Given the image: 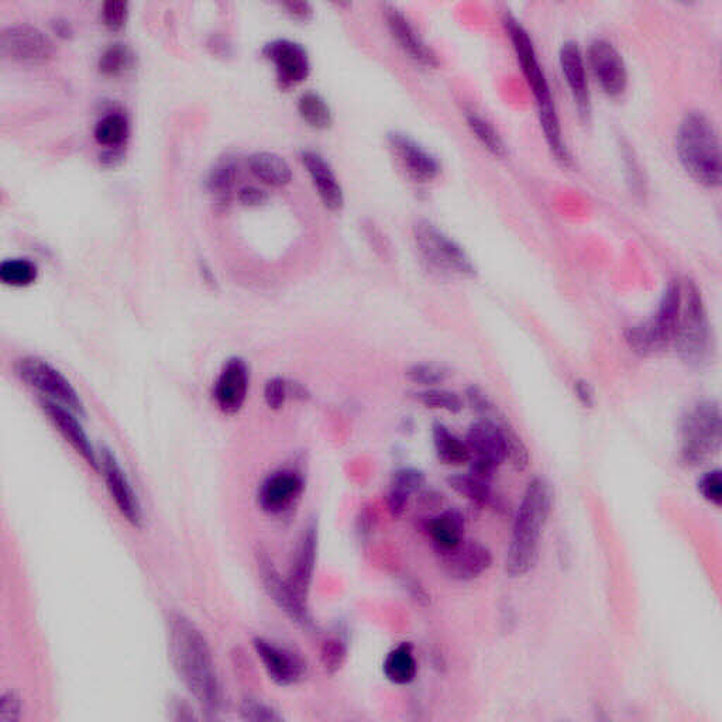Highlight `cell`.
Segmentation results:
<instances>
[{
  "label": "cell",
  "instance_id": "obj_1",
  "mask_svg": "<svg viewBox=\"0 0 722 722\" xmlns=\"http://www.w3.org/2000/svg\"><path fill=\"white\" fill-rule=\"evenodd\" d=\"M167 642L174 672L185 689L206 713H219L223 706L222 684L211 646L201 629L184 614H170Z\"/></svg>",
  "mask_w": 722,
  "mask_h": 722
},
{
  "label": "cell",
  "instance_id": "obj_2",
  "mask_svg": "<svg viewBox=\"0 0 722 722\" xmlns=\"http://www.w3.org/2000/svg\"><path fill=\"white\" fill-rule=\"evenodd\" d=\"M503 24L505 32L510 37L515 55H517L518 63L521 65L522 74L535 96L539 122H541L546 143L559 163L570 165L573 161L572 156L563 140L558 109H556L555 99L550 91L548 78H546L538 53H536L534 41L529 36L528 30L511 13H505Z\"/></svg>",
  "mask_w": 722,
  "mask_h": 722
},
{
  "label": "cell",
  "instance_id": "obj_3",
  "mask_svg": "<svg viewBox=\"0 0 722 722\" xmlns=\"http://www.w3.org/2000/svg\"><path fill=\"white\" fill-rule=\"evenodd\" d=\"M552 504L553 493L548 481L536 477L526 486L505 558V572L511 577L524 576L534 567Z\"/></svg>",
  "mask_w": 722,
  "mask_h": 722
},
{
  "label": "cell",
  "instance_id": "obj_4",
  "mask_svg": "<svg viewBox=\"0 0 722 722\" xmlns=\"http://www.w3.org/2000/svg\"><path fill=\"white\" fill-rule=\"evenodd\" d=\"M680 164L694 181L707 188L721 184V142L713 120L700 110L684 115L676 134Z\"/></svg>",
  "mask_w": 722,
  "mask_h": 722
},
{
  "label": "cell",
  "instance_id": "obj_5",
  "mask_svg": "<svg viewBox=\"0 0 722 722\" xmlns=\"http://www.w3.org/2000/svg\"><path fill=\"white\" fill-rule=\"evenodd\" d=\"M682 281V299L672 347L687 366L700 369L713 353V338L706 302L699 287L689 278Z\"/></svg>",
  "mask_w": 722,
  "mask_h": 722
},
{
  "label": "cell",
  "instance_id": "obj_6",
  "mask_svg": "<svg viewBox=\"0 0 722 722\" xmlns=\"http://www.w3.org/2000/svg\"><path fill=\"white\" fill-rule=\"evenodd\" d=\"M682 299V281H670L651 318L625 330V342L632 352L651 357L672 347Z\"/></svg>",
  "mask_w": 722,
  "mask_h": 722
},
{
  "label": "cell",
  "instance_id": "obj_7",
  "mask_svg": "<svg viewBox=\"0 0 722 722\" xmlns=\"http://www.w3.org/2000/svg\"><path fill=\"white\" fill-rule=\"evenodd\" d=\"M412 235L419 257L433 273L462 278H473L477 274L476 266L462 244L431 220H418Z\"/></svg>",
  "mask_w": 722,
  "mask_h": 722
},
{
  "label": "cell",
  "instance_id": "obj_8",
  "mask_svg": "<svg viewBox=\"0 0 722 722\" xmlns=\"http://www.w3.org/2000/svg\"><path fill=\"white\" fill-rule=\"evenodd\" d=\"M722 418L718 402L699 401L682 421L680 459L689 467L703 466L721 450Z\"/></svg>",
  "mask_w": 722,
  "mask_h": 722
},
{
  "label": "cell",
  "instance_id": "obj_9",
  "mask_svg": "<svg viewBox=\"0 0 722 722\" xmlns=\"http://www.w3.org/2000/svg\"><path fill=\"white\" fill-rule=\"evenodd\" d=\"M15 373L22 383L37 391L46 400L57 402L79 416L85 415L84 401L71 381L57 367L36 356L16 361Z\"/></svg>",
  "mask_w": 722,
  "mask_h": 722
},
{
  "label": "cell",
  "instance_id": "obj_10",
  "mask_svg": "<svg viewBox=\"0 0 722 722\" xmlns=\"http://www.w3.org/2000/svg\"><path fill=\"white\" fill-rule=\"evenodd\" d=\"M505 416L498 421L479 419L470 425L466 443L471 453L469 473L491 483L495 471L507 462V443L503 429Z\"/></svg>",
  "mask_w": 722,
  "mask_h": 722
},
{
  "label": "cell",
  "instance_id": "obj_11",
  "mask_svg": "<svg viewBox=\"0 0 722 722\" xmlns=\"http://www.w3.org/2000/svg\"><path fill=\"white\" fill-rule=\"evenodd\" d=\"M254 558H256L261 584L270 600L297 627L304 631L314 632L316 624L307 601L301 600L291 589L287 577L281 576L280 570L275 566L274 560L268 555L267 550L259 546L254 552Z\"/></svg>",
  "mask_w": 722,
  "mask_h": 722
},
{
  "label": "cell",
  "instance_id": "obj_12",
  "mask_svg": "<svg viewBox=\"0 0 722 722\" xmlns=\"http://www.w3.org/2000/svg\"><path fill=\"white\" fill-rule=\"evenodd\" d=\"M305 491V477L294 467L271 471L257 490V504L268 517L284 518L298 507Z\"/></svg>",
  "mask_w": 722,
  "mask_h": 722
},
{
  "label": "cell",
  "instance_id": "obj_13",
  "mask_svg": "<svg viewBox=\"0 0 722 722\" xmlns=\"http://www.w3.org/2000/svg\"><path fill=\"white\" fill-rule=\"evenodd\" d=\"M3 57L24 65H43L53 58L54 44L46 33L30 24L9 26L0 33Z\"/></svg>",
  "mask_w": 722,
  "mask_h": 722
},
{
  "label": "cell",
  "instance_id": "obj_14",
  "mask_svg": "<svg viewBox=\"0 0 722 722\" xmlns=\"http://www.w3.org/2000/svg\"><path fill=\"white\" fill-rule=\"evenodd\" d=\"M99 473L105 479L110 498L123 518L134 528H142L144 515L139 497L130 483L126 471L120 466L118 457L108 448L99 452Z\"/></svg>",
  "mask_w": 722,
  "mask_h": 722
},
{
  "label": "cell",
  "instance_id": "obj_15",
  "mask_svg": "<svg viewBox=\"0 0 722 722\" xmlns=\"http://www.w3.org/2000/svg\"><path fill=\"white\" fill-rule=\"evenodd\" d=\"M253 648L267 676L277 686H295L307 675V663L291 649L275 644L263 636L253 639Z\"/></svg>",
  "mask_w": 722,
  "mask_h": 722
},
{
  "label": "cell",
  "instance_id": "obj_16",
  "mask_svg": "<svg viewBox=\"0 0 722 722\" xmlns=\"http://www.w3.org/2000/svg\"><path fill=\"white\" fill-rule=\"evenodd\" d=\"M266 60L274 65L277 82L283 89L302 84L311 74L308 51L297 41L277 39L263 48Z\"/></svg>",
  "mask_w": 722,
  "mask_h": 722
},
{
  "label": "cell",
  "instance_id": "obj_17",
  "mask_svg": "<svg viewBox=\"0 0 722 722\" xmlns=\"http://www.w3.org/2000/svg\"><path fill=\"white\" fill-rule=\"evenodd\" d=\"M318 522L311 519L302 529L288 569L287 581L301 600L307 601L314 583L316 562H318Z\"/></svg>",
  "mask_w": 722,
  "mask_h": 722
},
{
  "label": "cell",
  "instance_id": "obj_18",
  "mask_svg": "<svg viewBox=\"0 0 722 722\" xmlns=\"http://www.w3.org/2000/svg\"><path fill=\"white\" fill-rule=\"evenodd\" d=\"M589 64L601 89L608 96H621L628 87L624 57L611 41L594 39L589 46Z\"/></svg>",
  "mask_w": 722,
  "mask_h": 722
},
{
  "label": "cell",
  "instance_id": "obj_19",
  "mask_svg": "<svg viewBox=\"0 0 722 722\" xmlns=\"http://www.w3.org/2000/svg\"><path fill=\"white\" fill-rule=\"evenodd\" d=\"M440 567L449 579L471 581L493 566V553L477 541L463 539L455 548L438 552Z\"/></svg>",
  "mask_w": 722,
  "mask_h": 722
},
{
  "label": "cell",
  "instance_id": "obj_20",
  "mask_svg": "<svg viewBox=\"0 0 722 722\" xmlns=\"http://www.w3.org/2000/svg\"><path fill=\"white\" fill-rule=\"evenodd\" d=\"M387 142L402 168L407 171L409 178L419 184H426L438 178L442 171L439 158L421 143L416 142L414 137L395 130L388 133Z\"/></svg>",
  "mask_w": 722,
  "mask_h": 722
},
{
  "label": "cell",
  "instance_id": "obj_21",
  "mask_svg": "<svg viewBox=\"0 0 722 722\" xmlns=\"http://www.w3.org/2000/svg\"><path fill=\"white\" fill-rule=\"evenodd\" d=\"M250 388V369L242 357H232L223 364L213 384V401L225 415H236L246 404Z\"/></svg>",
  "mask_w": 722,
  "mask_h": 722
},
{
  "label": "cell",
  "instance_id": "obj_22",
  "mask_svg": "<svg viewBox=\"0 0 722 722\" xmlns=\"http://www.w3.org/2000/svg\"><path fill=\"white\" fill-rule=\"evenodd\" d=\"M40 407L43 409L44 414L47 415L48 421L63 436L65 442L70 443L71 448L82 457V460L92 470L99 473V453L96 452L94 445H92L84 426L79 422V415L72 412L71 409L57 404V402L46 400V398H41Z\"/></svg>",
  "mask_w": 722,
  "mask_h": 722
},
{
  "label": "cell",
  "instance_id": "obj_23",
  "mask_svg": "<svg viewBox=\"0 0 722 722\" xmlns=\"http://www.w3.org/2000/svg\"><path fill=\"white\" fill-rule=\"evenodd\" d=\"M385 22H387L388 32L393 37L398 47L404 51L408 58L414 63L425 68L439 67L438 54L433 51L421 34L415 29L414 24L404 15L402 10L395 6L387 5L384 9Z\"/></svg>",
  "mask_w": 722,
  "mask_h": 722
},
{
  "label": "cell",
  "instance_id": "obj_24",
  "mask_svg": "<svg viewBox=\"0 0 722 722\" xmlns=\"http://www.w3.org/2000/svg\"><path fill=\"white\" fill-rule=\"evenodd\" d=\"M559 63L563 77L572 92L573 101L579 110V115L584 120H589L591 115L589 81H587L584 55L581 53L577 41L567 40L560 46Z\"/></svg>",
  "mask_w": 722,
  "mask_h": 722
},
{
  "label": "cell",
  "instance_id": "obj_25",
  "mask_svg": "<svg viewBox=\"0 0 722 722\" xmlns=\"http://www.w3.org/2000/svg\"><path fill=\"white\" fill-rule=\"evenodd\" d=\"M301 163L314 182L316 192L325 208L332 212L340 211L345 206V192L332 165L314 150L302 151Z\"/></svg>",
  "mask_w": 722,
  "mask_h": 722
},
{
  "label": "cell",
  "instance_id": "obj_26",
  "mask_svg": "<svg viewBox=\"0 0 722 722\" xmlns=\"http://www.w3.org/2000/svg\"><path fill=\"white\" fill-rule=\"evenodd\" d=\"M425 486L424 471L415 469V467H402L395 471L391 477L387 498H385L391 517L401 518L407 511L412 495L421 493Z\"/></svg>",
  "mask_w": 722,
  "mask_h": 722
},
{
  "label": "cell",
  "instance_id": "obj_27",
  "mask_svg": "<svg viewBox=\"0 0 722 722\" xmlns=\"http://www.w3.org/2000/svg\"><path fill=\"white\" fill-rule=\"evenodd\" d=\"M424 528L426 534L432 539L436 553L445 552L455 548L464 539V529H466V521L462 512L456 508L440 512L426 519Z\"/></svg>",
  "mask_w": 722,
  "mask_h": 722
},
{
  "label": "cell",
  "instance_id": "obj_28",
  "mask_svg": "<svg viewBox=\"0 0 722 722\" xmlns=\"http://www.w3.org/2000/svg\"><path fill=\"white\" fill-rule=\"evenodd\" d=\"M249 168L254 177L268 187H285L292 180L291 165L280 154L271 151H257L250 156Z\"/></svg>",
  "mask_w": 722,
  "mask_h": 722
},
{
  "label": "cell",
  "instance_id": "obj_29",
  "mask_svg": "<svg viewBox=\"0 0 722 722\" xmlns=\"http://www.w3.org/2000/svg\"><path fill=\"white\" fill-rule=\"evenodd\" d=\"M383 672L388 682L397 684V686H407L414 682L418 675L414 646L409 642H402L391 649L385 656Z\"/></svg>",
  "mask_w": 722,
  "mask_h": 722
},
{
  "label": "cell",
  "instance_id": "obj_30",
  "mask_svg": "<svg viewBox=\"0 0 722 722\" xmlns=\"http://www.w3.org/2000/svg\"><path fill=\"white\" fill-rule=\"evenodd\" d=\"M433 446L440 462L448 466L470 463L471 453L466 440L460 439L442 422L432 425Z\"/></svg>",
  "mask_w": 722,
  "mask_h": 722
},
{
  "label": "cell",
  "instance_id": "obj_31",
  "mask_svg": "<svg viewBox=\"0 0 722 722\" xmlns=\"http://www.w3.org/2000/svg\"><path fill=\"white\" fill-rule=\"evenodd\" d=\"M237 171H239V165H237L235 157L232 156L219 158L213 165L212 170L209 171L206 187H208V191L211 192L213 199L218 204L228 205L230 199H232Z\"/></svg>",
  "mask_w": 722,
  "mask_h": 722
},
{
  "label": "cell",
  "instance_id": "obj_32",
  "mask_svg": "<svg viewBox=\"0 0 722 722\" xmlns=\"http://www.w3.org/2000/svg\"><path fill=\"white\" fill-rule=\"evenodd\" d=\"M446 481L455 493L462 495L477 507H491L497 501L491 490V483L481 480L473 474H453Z\"/></svg>",
  "mask_w": 722,
  "mask_h": 722
},
{
  "label": "cell",
  "instance_id": "obj_33",
  "mask_svg": "<svg viewBox=\"0 0 722 722\" xmlns=\"http://www.w3.org/2000/svg\"><path fill=\"white\" fill-rule=\"evenodd\" d=\"M298 112L302 120L316 130H326L332 126V109L318 92L309 91L299 96Z\"/></svg>",
  "mask_w": 722,
  "mask_h": 722
},
{
  "label": "cell",
  "instance_id": "obj_34",
  "mask_svg": "<svg viewBox=\"0 0 722 722\" xmlns=\"http://www.w3.org/2000/svg\"><path fill=\"white\" fill-rule=\"evenodd\" d=\"M466 122L471 133L483 144L484 149L490 151L495 157H504L507 154V144L490 120L481 116L476 110H467Z\"/></svg>",
  "mask_w": 722,
  "mask_h": 722
},
{
  "label": "cell",
  "instance_id": "obj_35",
  "mask_svg": "<svg viewBox=\"0 0 722 722\" xmlns=\"http://www.w3.org/2000/svg\"><path fill=\"white\" fill-rule=\"evenodd\" d=\"M39 268L29 259H9L0 264V281L9 287L23 288L36 283Z\"/></svg>",
  "mask_w": 722,
  "mask_h": 722
},
{
  "label": "cell",
  "instance_id": "obj_36",
  "mask_svg": "<svg viewBox=\"0 0 722 722\" xmlns=\"http://www.w3.org/2000/svg\"><path fill=\"white\" fill-rule=\"evenodd\" d=\"M414 398L416 402L426 408L440 409L449 414H459L463 411L462 397L455 391L445 390V388H424V390L416 391Z\"/></svg>",
  "mask_w": 722,
  "mask_h": 722
},
{
  "label": "cell",
  "instance_id": "obj_37",
  "mask_svg": "<svg viewBox=\"0 0 722 722\" xmlns=\"http://www.w3.org/2000/svg\"><path fill=\"white\" fill-rule=\"evenodd\" d=\"M127 134H129L127 120L118 113L106 115L95 126V139L102 146L118 147L125 142Z\"/></svg>",
  "mask_w": 722,
  "mask_h": 722
},
{
  "label": "cell",
  "instance_id": "obj_38",
  "mask_svg": "<svg viewBox=\"0 0 722 722\" xmlns=\"http://www.w3.org/2000/svg\"><path fill=\"white\" fill-rule=\"evenodd\" d=\"M133 54L126 44L115 43L103 51L99 58V72L108 77H116L122 74L132 65Z\"/></svg>",
  "mask_w": 722,
  "mask_h": 722
},
{
  "label": "cell",
  "instance_id": "obj_39",
  "mask_svg": "<svg viewBox=\"0 0 722 722\" xmlns=\"http://www.w3.org/2000/svg\"><path fill=\"white\" fill-rule=\"evenodd\" d=\"M450 376V370L443 364L438 363H415L405 370V377L408 381L425 388L436 387L445 383Z\"/></svg>",
  "mask_w": 722,
  "mask_h": 722
},
{
  "label": "cell",
  "instance_id": "obj_40",
  "mask_svg": "<svg viewBox=\"0 0 722 722\" xmlns=\"http://www.w3.org/2000/svg\"><path fill=\"white\" fill-rule=\"evenodd\" d=\"M347 659V644L338 636H330L321 646L322 668L328 675H336Z\"/></svg>",
  "mask_w": 722,
  "mask_h": 722
},
{
  "label": "cell",
  "instance_id": "obj_41",
  "mask_svg": "<svg viewBox=\"0 0 722 722\" xmlns=\"http://www.w3.org/2000/svg\"><path fill=\"white\" fill-rule=\"evenodd\" d=\"M505 443H507V460L515 470L524 471L529 464V450L524 440L515 432L510 422L503 421Z\"/></svg>",
  "mask_w": 722,
  "mask_h": 722
},
{
  "label": "cell",
  "instance_id": "obj_42",
  "mask_svg": "<svg viewBox=\"0 0 722 722\" xmlns=\"http://www.w3.org/2000/svg\"><path fill=\"white\" fill-rule=\"evenodd\" d=\"M240 717L242 720L249 722H281L284 721L283 715L278 713L270 704L264 701L247 697L239 707Z\"/></svg>",
  "mask_w": 722,
  "mask_h": 722
},
{
  "label": "cell",
  "instance_id": "obj_43",
  "mask_svg": "<svg viewBox=\"0 0 722 722\" xmlns=\"http://www.w3.org/2000/svg\"><path fill=\"white\" fill-rule=\"evenodd\" d=\"M466 400L469 402L471 409L480 416V419L497 421L503 415L498 411L497 405L491 401V398L477 385H471V387L467 388Z\"/></svg>",
  "mask_w": 722,
  "mask_h": 722
},
{
  "label": "cell",
  "instance_id": "obj_44",
  "mask_svg": "<svg viewBox=\"0 0 722 722\" xmlns=\"http://www.w3.org/2000/svg\"><path fill=\"white\" fill-rule=\"evenodd\" d=\"M290 398V381L285 378L273 377L264 385V401L268 408L280 411Z\"/></svg>",
  "mask_w": 722,
  "mask_h": 722
},
{
  "label": "cell",
  "instance_id": "obj_45",
  "mask_svg": "<svg viewBox=\"0 0 722 722\" xmlns=\"http://www.w3.org/2000/svg\"><path fill=\"white\" fill-rule=\"evenodd\" d=\"M699 493L708 503L721 507L722 504V471L714 469L707 471L701 476L699 484Z\"/></svg>",
  "mask_w": 722,
  "mask_h": 722
},
{
  "label": "cell",
  "instance_id": "obj_46",
  "mask_svg": "<svg viewBox=\"0 0 722 722\" xmlns=\"http://www.w3.org/2000/svg\"><path fill=\"white\" fill-rule=\"evenodd\" d=\"M127 2L123 0H108L102 6V19L105 26L112 32H118L125 26L127 19Z\"/></svg>",
  "mask_w": 722,
  "mask_h": 722
},
{
  "label": "cell",
  "instance_id": "obj_47",
  "mask_svg": "<svg viewBox=\"0 0 722 722\" xmlns=\"http://www.w3.org/2000/svg\"><path fill=\"white\" fill-rule=\"evenodd\" d=\"M22 715V697L16 691H5L0 697V722H17Z\"/></svg>",
  "mask_w": 722,
  "mask_h": 722
},
{
  "label": "cell",
  "instance_id": "obj_48",
  "mask_svg": "<svg viewBox=\"0 0 722 722\" xmlns=\"http://www.w3.org/2000/svg\"><path fill=\"white\" fill-rule=\"evenodd\" d=\"M240 204L249 206V208H256L266 204L268 201L267 191L263 188L254 187V185H246L239 191Z\"/></svg>",
  "mask_w": 722,
  "mask_h": 722
},
{
  "label": "cell",
  "instance_id": "obj_49",
  "mask_svg": "<svg viewBox=\"0 0 722 722\" xmlns=\"http://www.w3.org/2000/svg\"><path fill=\"white\" fill-rule=\"evenodd\" d=\"M283 6L288 15L297 22H309L314 17V8H312L311 3L302 2V0H290V2H285Z\"/></svg>",
  "mask_w": 722,
  "mask_h": 722
},
{
  "label": "cell",
  "instance_id": "obj_50",
  "mask_svg": "<svg viewBox=\"0 0 722 722\" xmlns=\"http://www.w3.org/2000/svg\"><path fill=\"white\" fill-rule=\"evenodd\" d=\"M574 394H576L577 400L584 408H593L596 397H594V390L591 387L589 381L577 380L574 381Z\"/></svg>",
  "mask_w": 722,
  "mask_h": 722
},
{
  "label": "cell",
  "instance_id": "obj_51",
  "mask_svg": "<svg viewBox=\"0 0 722 722\" xmlns=\"http://www.w3.org/2000/svg\"><path fill=\"white\" fill-rule=\"evenodd\" d=\"M171 711L177 714L175 715L174 720H195L194 713H192L191 708H189L187 704L182 703V701H175V703L171 704Z\"/></svg>",
  "mask_w": 722,
  "mask_h": 722
},
{
  "label": "cell",
  "instance_id": "obj_52",
  "mask_svg": "<svg viewBox=\"0 0 722 722\" xmlns=\"http://www.w3.org/2000/svg\"><path fill=\"white\" fill-rule=\"evenodd\" d=\"M51 26H53V30L55 33L58 34L60 37H64V39H68V37L72 36V26L71 23L68 22V20L61 19V17H58V19H55L53 23H51Z\"/></svg>",
  "mask_w": 722,
  "mask_h": 722
},
{
  "label": "cell",
  "instance_id": "obj_53",
  "mask_svg": "<svg viewBox=\"0 0 722 722\" xmlns=\"http://www.w3.org/2000/svg\"><path fill=\"white\" fill-rule=\"evenodd\" d=\"M120 158H122V156H120L118 150L106 151V153H103L101 156V163L105 165H116Z\"/></svg>",
  "mask_w": 722,
  "mask_h": 722
},
{
  "label": "cell",
  "instance_id": "obj_54",
  "mask_svg": "<svg viewBox=\"0 0 722 722\" xmlns=\"http://www.w3.org/2000/svg\"><path fill=\"white\" fill-rule=\"evenodd\" d=\"M201 270L202 275H204L205 281H208V284H213V273L211 271V268L206 266L205 263H201Z\"/></svg>",
  "mask_w": 722,
  "mask_h": 722
}]
</instances>
